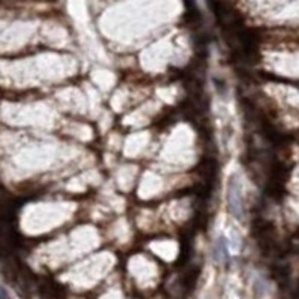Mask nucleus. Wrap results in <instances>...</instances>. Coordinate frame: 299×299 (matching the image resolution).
<instances>
[{"label": "nucleus", "mask_w": 299, "mask_h": 299, "mask_svg": "<svg viewBox=\"0 0 299 299\" xmlns=\"http://www.w3.org/2000/svg\"><path fill=\"white\" fill-rule=\"evenodd\" d=\"M227 208H229V213L241 220L244 217V199H242V189L239 180L232 175L227 183Z\"/></svg>", "instance_id": "f257e3e1"}, {"label": "nucleus", "mask_w": 299, "mask_h": 299, "mask_svg": "<svg viewBox=\"0 0 299 299\" xmlns=\"http://www.w3.org/2000/svg\"><path fill=\"white\" fill-rule=\"evenodd\" d=\"M214 259L219 263H226L229 260V250H227V244L223 236H219L214 242Z\"/></svg>", "instance_id": "f03ea898"}, {"label": "nucleus", "mask_w": 299, "mask_h": 299, "mask_svg": "<svg viewBox=\"0 0 299 299\" xmlns=\"http://www.w3.org/2000/svg\"><path fill=\"white\" fill-rule=\"evenodd\" d=\"M0 299H11V298H9L8 290H6L3 286H0Z\"/></svg>", "instance_id": "7ed1b4c3"}]
</instances>
